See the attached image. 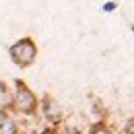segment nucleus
I'll return each mask as SVG.
<instances>
[{
  "instance_id": "nucleus-1",
  "label": "nucleus",
  "mask_w": 134,
  "mask_h": 134,
  "mask_svg": "<svg viewBox=\"0 0 134 134\" xmlns=\"http://www.w3.org/2000/svg\"><path fill=\"white\" fill-rule=\"evenodd\" d=\"M35 54H37V50H35V43L31 39H21V41H17V43L10 48V56H13V60L17 62L19 66L31 64Z\"/></svg>"
},
{
  "instance_id": "nucleus-2",
  "label": "nucleus",
  "mask_w": 134,
  "mask_h": 134,
  "mask_svg": "<svg viewBox=\"0 0 134 134\" xmlns=\"http://www.w3.org/2000/svg\"><path fill=\"white\" fill-rule=\"evenodd\" d=\"M15 107H17L19 111H25V114H31V111L35 109L33 93H31L23 83H17V99H15Z\"/></svg>"
},
{
  "instance_id": "nucleus-3",
  "label": "nucleus",
  "mask_w": 134,
  "mask_h": 134,
  "mask_svg": "<svg viewBox=\"0 0 134 134\" xmlns=\"http://www.w3.org/2000/svg\"><path fill=\"white\" fill-rule=\"evenodd\" d=\"M0 134H17V124L10 118H4V122L0 124Z\"/></svg>"
},
{
  "instance_id": "nucleus-4",
  "label": "nucleus",
  "mask_w": 134,
  "mask_h": 134,
  "mask_svg": "<svg viewBox=\"0 0 134 134\" xmlns=\"http://www.w3.org/2000/svg\"><path fill=\"white\" fill-rule=\"evenodd\" d=\"M91 134H111V132H109L105 126H101V124H99V126H95V128L91 130Z\"/></svg>"
},
{
  "instance_id": "nucleus-5",
  "label": "nucleus",
  "mask_w": 134,
  "mask_h": 134,
  "mask_svg": "<svg viewBox=\"0 0 134 134\" xmlns=\"http://www.w3.org/2000/svg\"><path fill=\"white\" fill-rule=\"evenodd\" d=\"M126 134H134V118L126 124Z\"/></svg>"
},
{
  "instance_id": "nucleus-6",
  "label": "nucleus",
  "mask_w": 134,
  "mask_h": 134,
  "mask_svg": "<svg viewBox=\"0 0 134 134\" xmlns=\"http://www.w3.org/2000/svg\"><path fill=\"white\" fill-rule=\"evenodd\" d=\"M103 8H105V10H114V8H116V4H114V2H109V4H105Z\"/></svg>"
},
{
  "instance_id": "nucleus-7",
  "label": "nucleus",
  "mask_w": 134,
  "mask_h": 134,
  "mask_svg": "<svg viewBox=\"0 0 134 134\" xmlns=\"http://www.w3.org/2000/svg\"><path fill=\"white\" fill-rule=\"evenodd\" d=\"M4 118H6V116H4V111H2V109H0V124H2V122H4Z\"/></svg>"
}]
</instances>
